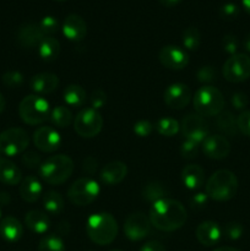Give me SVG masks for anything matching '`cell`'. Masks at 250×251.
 I'll return each mask as SVG.
<instances>
[{"label":"cell","mask_w":250,"mask_h":251,"mask_svg":"<svg viewBox=\"0 0 250 251\" xmlns=\"http://www.w3.org/2000/svg\"><path fill=\"white\" fill-rule=\"evenodd\" d=\"M149 217L156 229L173 232L185 225L188 213L183 203L173 199L164 198L152 203Z\"/></svg>","instance_id":"cell-1"},{"label":"cell","mask_w":250,"mask_h":251,"mask_svg":"<svg viewBox=\"0 0 250 251\" xmlns=\"http://www.w3.org/2000/svg\"><path fill=\"white\" fill-rule=\"evenodd\" d=\"M86 232L97 245H109L118 235L117 220L108 212L95 213L86 222Z\"/></svg>","instance_id":"cell-2"},{"label":"cell","mask_w":250,"mask_h":251,"mask_svg":"<svg viewBox=\"0 0 250 251\" xmlns=\"http://www.w3.org/2000/svg\"><path fill=\"white\" fill-rule=\"evenodd\" d=\"M238 191V179L233 172L220 169L206 183V194L215 201L232 200Z\"/></svg>","instance_id":"cell-3"},{"label":"cell","mask_w":250,"mask_h":251,"mask_svg":"<svg viewBox=\"0 0 250 251\" xmlns=\"http://www.w3.org/2000/svg\"><path fill=\"white\" fill-rule=\"evenodd\" d=\"M74 172L73 159L65 154L51 156L39 167V176L50 185H61L65 183Z\"/></svg>","instance_id":"cell-4"},{"label":"cell","mask_w":250,"mask_h":251,"mask_svg":"<svg viewBox=\"0 0 250 251\" xmlns=\"http://www.w3.org/2000/svg\"><path fill=\"white\" fill-rule=\"evenodd\" d=\"M194 108L201 117H216L223 112L225 97L218 88L213 86H202L194 96Z\"/></svg>","instance_id":"cell-5"},{"label":"cell","mask_w":250,"mask_h":251,"mask_svg":"<svg viewBox=\"0 0 250 251\" xmlns=\"http://www.w3.org/2000/svg\"><path fill=\"white\" fill-rule=\"evenodd\" d=\"M19 114L22 122L28 125H38L46 122L50 115V107L47 100L37 95H31L21 100Z\"/></svg>","instance_id":"cell-6"},{"label":"cell","mask_w":250,"mask_h":251,"mask_svg":"<svg viewBox=\"0 0 250 251\" xmlns=\"http://www.w3.org/2000/svg\"><path fill=\"white\" fill-rule=\"evenodd\" d=\"M100 185L91 178H81L74 181L68 190V199L75 206H87L100 195Z\"/></svg>","instance_id":"cell-7"},{"label":"cell","mask_w":250,"mask_h":251,"mask_svg":"<svg viewBox=\"0 0 250 251\" xmlns=\"http://www.w3.org/2000/svg\"><path fill=\"white\" fill-rule=\"evenodd\" d=\"M29 144V136L21 127H10L0 134V153L15 157L24 153Z\"/></svg>","instance_id":"cell-8"},{"label":"cell","mask_w":250,"mask_h":251,"mask_svg":"<svg viewBox=\"0 0 250 251\" xmlns=\"http://www.w3.org/2000/svg\"><path fill=\"white\" fill-rule=\"evenodd\" d=\"M76 134L85 139L95 137L102 131L103 118L100 112L93 108H85L76 115L74 122Z\"/></svg>","instance_id":"cell-9"},{"label":"cell","mask_w":250,"mask_h":251,"mask_svg":"<svg viewBox=\"0 0 250 251\" xmlns=\"http://www.w3.org/2000/svg\"><path fill=\"white\" fill-rule=\"evenodd\" d=\"M222 73L229 82H244L250 77V56L243 53L234 54L225 60Z\"/></svg>","instance_id":"cell-10"},{"label":"cell","mask_w":250,"mask_h":251,"mask_svg":"<svg viewBox=\"0 0 250 251\" xmlns=\"http://www.w3.org/2000/svg\"><path fill=\"white\" fill-rule=\"evenodd\" d=\"M152 223L150 217L144 212H134L127 216L124 223V233L131 242H140L149 237Z\"/></svg>","instance_id":"cell-11"},{"label":"cell","mask_w":250,"mask_h":251,"mask_svg":"<svg viewBox=\"0 0 250 251\" xmlns=\"http://www.w3.org/2000/svg\"><path fill=\"white\" fill-rule=\"evenodd\" d=\"M181 132L186 140H193V141L201 144L210 132L207 120L203 117L196 114H189L183 119L180 125Z\"/></svg>","instance_id":"cell-12"},{"label":"cell","mask_w":250,"mask_h":251,"mask_svg":"<svg viewBox=\"0 0 250 251\" xmlns=\"http://www.w3.org/2000/svg\"><path fill=\"white\" fill-rule=\"evenodd\" d=\"M163 100L172 109H184L191 100V90L184 83H172L164 91Z\"/></svg>","instance_id":"cell-13"},{"label":"cell","mask_w":250,"mask_h":251,"mask_svg":"<svg viewBox=\"0 0 250 251\" xmlns=\"http://www.w3.org/2000/svg\"><path fill=\"white\" fill-rule=\"evenodd\" d=\"M33 144L42 152H55L60 147V134L51 126H41L34 131Z\"/></svg>","instance_id":"cell-14"},{"label":"cell","mask_w":250,"mask_h":251,"mask_svg":"<svg viewBox=\"0 0 250 251\" xmlns=\"http://www.w3.org/2000/svg\"><path fill=\"white\" fill-rule=\"evenodd\" d=\"M159 61L171 70H181L189 64V55L178 46H166L159 51Z\"/></svg>","instance_id":"cell-15"},{"label":"cell","mask_w":250,"mask_h":251,"mask_svg":"<svg viewBox=\"0 0 250 251\" xmlns=\"http://www.w3.org/2000/svg\"><path fill=\"white\" fill-rule=\"evenodd\" d=\"M202 151L211 159H225L230 153V144L222 135H208L202 141Z\"/></svg>","instance_id":"cell-16"},{"label":"cell","mask_w":250,"mask_h":251,"mask_svg":"<svg viewBox=\"0 0 250 251\" xmlns=\"http://www.w3.org/2000/svg\"><path fill=\"white\" fill-rule=\"evenodd\" d=\"M44 38L38 24L34 22H26L21 25L17 29L16 42L20 47L26 49L38 48L39 43Z\"/></svg>","instance_id":"cell-17"},{"label":"cell","mask_w":250,"mask_h":251,"mask_svg":"<svg viewBox=\"0 0 250 251\" xmlns=\"http://www.w3.org/2000/svg\"><path fill=\"white\" fill-rule=\"evenodd\" d=\"M64 36L73 42H80L87 34V24L82 16L77 14H70L65 17L63 22Z\"/></svg>","instance_id":"cell-18"},{"label":"cell","mask_w":250,"mask_h":251,"mask_svg":"<svg viewBox=\"0 0 250 251\" xmlns=\"http://www.w3.org/2000/svg\"><path fill=\"white\" fill-rule=\"evenodd\" d=\"M196 238L200 244L205 247H213L222 238V228L213 221L201 222L196 228Z\"/></svg>","instance_id":"cell-19"},{"label":"cell","mask_w":250,"mask_h":251,"mask_svg":"<svg viewBox=\"0 0 250 251\" xmlns=\"http://www.w3.org/2000/svg\"><path fill=\"white\" fill-rule=\"evenodd\" d=\"M59 86V77L55 74L41 73L34 75L29 81V87L38 95H48L54 92Z\"/></svg>","instance_id":"cell-20"},{"label":"cell","mask_w":250,"mask_h":251,"mask_svg":"<svg viewBox=\"0 0 250 251\" xmlns=\"http://www.w3.org/2000/svg\"><path fill=\"white\" fill-rule=\"evenodd\" d=\"M126 174V164L120 161H114L103 167L102 172H100V179L107 185H117L124 180Z\"/></svg>","instance_id":"cell-21"},{"label":"cell","mask_w":250,"mask_h":251,"mask_svg":"<svg viewBox=\"0 0 250 251\" xmlns=\"http://www.w3.org/2000/svg\"><path fill=\"white\" fill-rule=\"evenodd\" d=\"M24 234V227L17 218L12 216L2 218L0 221V235L9 243L19 242Z\"/></svg>","instance_id":"cell-22"},{"label":"cell","mask_w":250,"mask_h":251,"mask_svg":"<svg viewBox=\"0 0 250 251\" xmlns=\"http://www.w3.org/2000/svg\"><path fill=\"white\" fill-rule=\"evenodd\" d=\"M181 180L190 190H198L205 183V171L199 164H188L181 172Z\"/></svg>","instance_id":"cell-23"},{"label":"cell","mask_w":250,"mask_h":251,"mask_svg":"<svg viewBox=\"0 0 250 251\" xmlns=\"http://www.w3.org/2000/svg\"><path fill=\"white\" fill-rule=\"evenodd\" d=\"M42 191H43L42 184L36 176H26L20 184V196L26 202H36L41 198Z\"/></svg>","instance_id":"cell-24"},{"label":"cell","mask_w":250,"mask_h":251,"mask_svg":"<svg viewBox=\"0 0 250 251\" xmlns=\"http://www.w3.org/2000/svg\"><path fill=\"white\" fill-rule=\"evenodd\" d=\"M25 225L31 232L36 234H44L50 227V220L48 215L43 211L33 210L29 211L25 217Z\"/></svg>","instance_id":"cell-25"},{"label":"cell","mask_w":250,"mask_h":251,"mask_svg":"<svg viewBox=\"0 0 250 251\" xmlns=\"http://www.w3.org/2000/svg\"><path fill=\"white\" fill-rule=\"evenodd\" d=\"M21 180L22 174L19 167L7 158H0V181L5 185H17Z\"/></svg>","instance_id":"cell-26"},{"label":"cell","mask_w":250,"mask_h":251,"mask_svg":"<svg viewBox=\"0 0 250 251\" xmlns=\"http://www.w3.org/2000/svg\"><path fill=\"white\" fill-rule=\"evenodd\" d=\"M38 54L42 60L51 63L60 54V43L54 37H44L38 46Z\"/></svg>","instance_id":"cell-27"},{"label":"cell","mask_w":250,"mask_h":251,"mask_svg":"<svg viewBox=\"0 0 250 251\" xmlns=\"http://www.w3.org/2000/svg\"><path fill=\"white\" fill-rule=\"evenodd\" d=\"M63 97L66 104L74 108H78L81 107V105H83L85 104L86 100H87L86 91L83 90L82 86L76 85V83L69 85L68 87L64 90Z\"/></svg>","instance_id":"cell-28"},{"label":"cell","mask_w":250,"mask_h":251,"mask_svg":"<svg viewBox=\"0 0 250 251\" xmlns=\"http://www.w3.org/2000/svg\"><path fill=\"white\" fill-rule=\"evenodd\" d=\"M216 117H217L216 118V127L221 132H223L227 136H237L239 130H238L237 119H235L232 113L225 110V112H221Z\"/></svg>","instance_id":"cell-29"},{"label":"cell","mask_w":250,"mask_h":251,"mask_svg":"<svg viewBox=\"0 0 250 251\" xmlns=\"http://www.w3.org/2000/svg\"><path fill=\"white\" fill-rule=\"evenodd\" d=\"M43 207L50 215H59L64 210V199L59 193L48 190L43 194Z\"/></svg>","instance_id":"cell-30"},{"label":"cell","mask_w":250,"mask_h":251,"mask_svg":"<svg viewBox=\"0 0 250 251\" xmlns=\"http://www.w3.org/2000/svg\"><path fill=\"white\" fill-rule=\"evenodd\" d=\"M49 119H50L51 124L54 126L59 127V129H64V127L70 126V124L73 123V114L66 107L58 105L50 112Z\"/></svg>","instance_id":"cell-31"},{"label":"cell","mask_w":250,"mask_h":251,"mask_svg":"<svg viewBox=\"0 0 250 251\" xmlns=\"http://www.w3.org/2000/svg\"><path fill=\"white\" fill-rule=\"evenodd\" d=\"M167 194H168V190L159 181H152V183H149L147 185H145V188L142 189V198L152 203L164 199L167 196Z\"/></svg>","instance_id":"cell-32"},{"label":"cell","mask_w":250,"mask_h":251,"mask_svg":"<svg viewBox=\"0 0 250 251\" xmlns=\"http://www.w3.org/2000/svg\"><path fill=\"white\" fill-rule=\"evenodd\" d=\"M157 132L162 136L171 137L174 136L175 134H178L179 129H180V125L173 118H162L154 125Z\"/></svg>","instance_id":"cell-33"},{"label":"cell","mask_w":250,"mask_h":251,"mask_svg":"<svg viewBox=\"0 0 250 251\" xmlns=\"http://www.w3.org/2000/svg\"><path fill=\"white\" fill-rule=\"evenodd\" d=\"M181 41L188 50H198L201 44L200 31L196 27H188L186 29H184Z\"/></svg>","instance_id":"cell-34"},{"label":"cell","mask_w":250,"mask_h":251,"mask_svg":"<svg viewBox=\"0 0 250 251\" xmlns=\"http://www.w3.org/2000/svg\"><path fill=\"white\" fill-rule=\"evenodd\" d=\"M38 251H66V249L59 235H47L39 242Z\"/></svg>","instance_id":"cell-35"},{"label":"cell","mask_w":250,"mask_h":251,"mask_svg":"<svg viewBox=\"0 0 250 251\" xmlns=\"http://www.w3.org/2000/svg\"><path fill=\"white\" fill-rule=\"evenodd\" d=\"M244 228L242 223L233 221V222L225 223V227L222 228V235L228 240H238L243 235Z\"/></svg>","instance_id":"cell-36"},{"label":"cell","mask_w":250,"mask_h":251,"mask_svg":"<svg viewBox=\"0 0 250 251\" xmlns=\"http://www.w3.org/2000/svg\"><path fill=\"white\" fill-rule=\"evenodd\" d=\"M39 28H41L42 33L44 37H51L54 33H56L59 29V21L56 17L54 16H44L43 19L39 21L38 24Z\"/></svg>","instance_id":"cell-37"},{"label":"cell","mask_w":250,"mask_h":251,"mask_svg":"<svg viewBox=\"0 0 250 251\" xmlns=\"http://www.w3.org/2000/svg\"><path fill=\"white\" fill-rule=\"evenodd\" d=\"M2 83L9 88H17L24 83V75L19 71H7L1 77Z\"/></svg>","instance_id":"cell-38"},{"label":"cell","mask_w":250,"mask_h":251,"mask_svg":"<svg viewBox=\"0 0 250 251\" xmlns=\"http://www.w3.org/2000/svg\"><path fill=\"white\" fill-rule=\"evenodd\" d=\"M199 145L198 142L193 140H185L180 146V154L184 159H193L198 156L199 153Z\"/></svg>","instance_id":"cell-39"},{"label":"cell","mask_w":250,"mask_h":251,"mask_svg":"<svg viewBox=\"0 0 250 251\" xmlns=\"http://www.w3.org/2000/svg\"><path fill=\"white\" fill-rule=\"evenodd\" d=\"M239 6L235 2H225L220 7V16L225 20H234L239 16Z\"/></svg>","instance_id":"cell-40"},{"label":"cell","mask_w":250,"mask_h":251,"mask_svg":"<svg viewBox=\"0 0 250 251\" xmlns=\"http://www.w3.org/2000/svg\"><path fill=\"white\" fill-rule=\"evenodd\" d=\"M90 103L91 108H93V109H100L107 103V93L103 90H100V88H96L90 96Z\"/></svg>","instance_id":"cell-41"},{"label":"cell","mask_w":250,"mask_h":251,"mask_svg":"<svg viewBox=\"0 0 250 251\" xmlns=\"http://www.w3.org/2000/svg\"><path fill=\"white\" fill-rule=\"evenodd\" d=\"M21 161L24 163V166H26L27 168L29 169H36L42 166V161H41V156L38 153L33 151H28L25 152L21 157Z\"/></svg>","instance_id":"cell-42"},{"label":"cell","mask_w":250,"mask_h":251,"mask_svg":"<svg viewBox=\"0 0 250 251\" xmlns=\"http://www.w3.org/2000/svg\"><path fill=\"white\" fill-rule=\"evenodd\" d=\"M196 78H198L199 82H202V83L212 82V81H215L216 78L215 69L210 65L201 66V68L198 70V73H196Z\"/></svg>","instance_id":"cell-43"},{"label":"cell","mask_w":250,"mask_h":251,"mask_svg":"<svg viewBox=\"0 0 250 251\" xmlns=\"http://www.w3.org/2000/svg\"><path fill=\"white\" fill-rule=\"evenodd\" d=\"M238 130L245 136L250 137V110H243L237 118Z\"/></svg>","instance_id":"cell-44"},{"label":"cell","mask_w":250,"mask_h":251,"mask_svg":"<svg viewBox=\"0 0 250 251\" xmlns=\"http://www.w3.org/2000/svg\"><path fill=\"white\" fill-rule=\"evenodd\" d=\"M238 47H239V42L234 34H225L222 39V48L225 53L234 55L237 54Z\"/></svg>","instance_id":"cell-45"},{"label":"cell","mask_w":250,"mask_h":251,"mask_svg":"<svg viewBox=\"0 0 250 251\" xmlns=\"http://www.w3.org/2000/svg\"><path fill=\"white\" fill-rule=\"evenodd\" d=\"M153 131V124L149 120H139L134 124V132L139 137H147Z\"/></svg>","instance_id":"cell-46"},{"label":"cell","mask_w":250,"mask_h":251,"mask_svg":"<svg viewBox=\"0 0 250 251\" xmlns=\"http://www.w3.org/2000/svg\"><path fill=\"white\" fill-rule=\"evenodd\" d=\"M249 103V100H248V96L243 92H235L234 95L232 96V104L235 109L242 110L244 109L245 107Z\"/></svg>","instance_id":"cell-47"},{"label":"cell","mask_w":250,"mask_h":251,"mask_svg":"<svg viewBox=\"0 0 250 251\" xmlns=\"http://www.w3.org/2000/svg\"><path fill=\"white\" fill-rule=\"evenodd\" d=\"M207 201H208V196L207 194H203V193H198L191 198L190 202L191 206L194 208H203L206 205H207Z\"/></svg>","instance_id":"cell-48"},{"label":"cell","mask_w":250,"mask_h":251,"mask_svg":"<svg viewBox=\"0 0 250 251\" xmlns=\"http://www.w3.org/2000/svg\"><path fill=\"white\" fill-rule=\"evenodd\" d=\"M140 251H166V248L162 243L157 242V240H150L142 245Z\"/></svg>","instance_id":"cell-49"},{"label":"cell","mask_w":250,"mask_h":251,"mask_svg":"<svg viewBox=\"0 0 250 251\" xmlns=\"http://www.w3.org/2000/svg\"><path fill=\"white\" fill-rule=\"evenodd\" d=\"M98 168V161L95 157H87V158L83 161V171H86L87 173L93 174Z\"/></svg>","instance_id":"cell-50"},{"label":"cell","mask_w":250,"mask_h":251,"mask_svg":"<svg viewBox=\"0 0 250 251\" xmlns=\"http://www.w3.org/2000/svg\"><path fill=\"white\" fill-rule=\"evenodd\" d=\"M69 230H70V226L68 222H61L58 227L59 234H68Z\"/></svg>","instance_id":"cell-51"},{"label":"cell","mask_w":250,"mask_h":251,"mask_svg":"<svg viewBox=\"0 0 250 251\" xmlns=\"http://www.w3.org/2000/svg\"><path fill=\"white\" fill-rule=\"evenodd\" d=\"M10 195L7 193H0V206H6L10 203Z\"/></svg>","instance_id":"cell-52"},{"label":"cell","mask_w":250,"mask_h":251,"mask_svg":"<svg viewBox=\"0 0 250 251\" xmlns=\"http://www.w3.org/2000/svg\"><path fill=\"white\" fill-rule=\"evenodd\" d=\"M180 1L181 0H159V2L164 6H174V5L179 4Z\"/></svg>","instance_id":"cell-53"},{"label":"cell","mask_w":250,"mask_h":251,"mask_svg":"<svg viewBox=\"0 0 250 251\" xmlns=\"http://www.w3.org/2000/svg\"><path fill=\"white\" fill-rule=\"evenodd\" d=\"M5 105H6V100H5L4 96H2L1 93H0V114H1V113L4 112Z\"/></svg>","instance_id":"cell-54"},{"label":"cell","mask_w":250,"mask_h":251,"mask_svg":"<svg viewBox=\"0 0 250 251\" xmlns=\"http://www.w3.org/2000/svg\"><path fill=\"white\" fill-rule=\"evenodd\" d=\"M244 48H245V50L249 51V53H250V33L248 34L247 37H245V39H244Z\"/></svg>","instance_id":"cell-55"},{"label":"cell","mask_w":250,"mask_h":251,"mask_svg":"<svg viewBox=\"0 0 250 251\" xmlns=\"http://www.w3.org/2000/svg\"><path fill=\"white\" fill-rule=\"evenodd\" d=\"M242 5L245 11L250 15V0H242Z\"/></svg>","instance_id":"cell-56"},{"label":"cell","mask_w":250,"mask_h":251,"mask_svg":"<svg viewBox=\"0 0 250 251\" xmlns=\"http://www.w3.org/2000/svg\"><path fill=\"white\" fill-rule=\"evenodd\" d=\"M213 251H240V250L235 249V248H232V247H221L218 248V249H215Z\"/></svg>","instance_id":"cell-57"},{"label":"cell","mask_w":250,"mask_h":251,"mask_svg":"<svg viewBox=\"0 0 250 251\" xmlns=\"http://www.w3.org/2000/svg\"><path fill=\"white\" fill-rule=\"evenodd\" d=\"M55 1H65V0H55Z\"/></svg>","instance_id":"cell-58"},{"label":"cell","mask_w":250,"mask_h":251,"mask_svg":"<svg viewBox=\"0 0 250 251\" xmlns=\"http://www.w3.org/2000/svg\"><path fill=\"white\" fill-rule=\"evenodd\" d=\"M110 251H122V250H110Z\"/></svg>","instance_id":"cell-59"},{"label":"cell","mask_w":250,"mask_h":251,"mask_svg":"<svg viewBox=\"0 0 250 251\" xmlns=\"http://www.w3.org/2000/svg\"><path fill=\"white\" fill-rule=\"evenodd\" d=\"M0 216H1V211H0Z\"/></svg>","instance_id":"cell-60"}]
</instances>
